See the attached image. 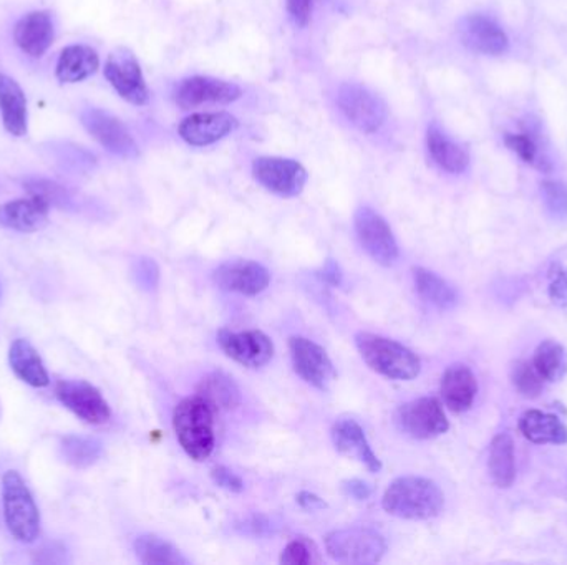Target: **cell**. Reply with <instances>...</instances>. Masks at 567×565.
I'll return each instance as SVG.
<instances>
[{
	"instance_id": "cb8c5ba5",
	"label": "cell",
	"mask_w": 567,
	"mask_h": 565,
	"mask_svg": "<svg viewBox=\"0 0 567 565\" xmlns=\"http://www.w3.org/2000/svg\"><path fill=\"white\" fill-rule=\"evenodd\" d=\"M9 363L22 382L34 389H45L51 383L47 368L34 345L25 338H18L9 350Z\"/></svg>"
},
{
	"instance_id": "30bf717a",
	"label": "cell",
	"mask_w": 567,
	"mask_h": 565,
	"mask_svg": "<svg viewBox=\"0 0 567 565\" xmlns=\"http://www.w3.org/2000/svg\"><path fill=\"white\" fill-rule=\"evenodd\" d=\"M356 232L367 254L382 265H393L399 259V245L385 219L363 206L356 213Z\"/></svg>"
},
{
	"instance_id": "6da1fadb",
	"label": "cell",
	"mask_w": 567,
	"mask_h": 565,
	"mask_svg": "<svg viewBox=\"0 0 567 565\" xmlns=\"http://www.w3.org/2000/svg\"><path fill=\"white\" fill-rule=\"evenodd\" d=\"M382 506L395 518L428 521L444 511L445 495L440 486L432 479L402 476L386 488Z\"/></svg>"
},
{
	"instance_id": "d4e9b609",
	"label": "cell",
	"mask_w": 567,
	"mask_h": 565,
	"mask_svg": "<svg viewBox=\"0 0 567 565\" xmlns=\"http://www.w3.org/2000/svg\"><path fill=\"white\" fill-rule=\"evenodd\" d=\"M100 67V57L88 45H70L58 57L55 77L62 84H78L87 80Z\"/></svg>"
},
{
	"instance_id": "e0dca14e",
	"label": "cell",
	"mask_w": 567,
	"mask_h": 565,
	"mask_svg": "<svg viewBox=\"0 0 567 565\" xmlns=\"http://www.w3.org/2000/svg\"><path fill=\"white\" fill-rule=\"evenodd\" d=\"M461 44L471 52L483 55H501L510 48L506 32L483 14H471L458 25Z\"/></svg>"
},
{
	"instance_id": "603a6c76",
	"label": "cell",
	"mask_w": 567,
	"mask_h": 565,
	"mask_svg": "<svg viewBox=\"0 0 567 565\" xmlns=\"http://www.w3.org/2000/svg\"><path fill=\"white\" fill-rule=\"evenodd\" d=\"M0 113H2V124L9 134L18 138L28 134V98L21 85L6 74H0Z\"/></svg>"
},
{
	"instance_id": "83f0119b",
	"label": "cell",
	"mask_w": 567,
	"mask_h": 565,
	"mask_svg": "<svg viewBox=\"0 0 567 565\" xmlns=\"http://www.w3.org/2000/svg\"><path fill=\"white\" fill-rule=\"evenodd\" d=\"M488 469L498 488L508 489L513 486L516 479V461H514V442L508 433H500L491 442Z\"/></svg>"
},
{
	"instance_id": "2e32d148",
	"label": "cell",
	"mask_w": 567,
	"mask_h": 565,
	"mask_svg": "<svg viewBox=\"0 0 567 565\" xmlns=\"http://www.w3.org/2000/svg\"><path fill=\"white\" fill-rule=\"evenodd\" d=\"M241 97V88L229 82L209 77H192L176 88V104L183 110L209 104H231Z\"/></svg>"
},
{
	"instance_id": "f1b7e54d",
	"label": "cell",
	"mask_w": 567,
	"mask_h": 565,
	"mask_svg": "<svg viewBox=\"0 0 567 565\" xmlns=\"http://www.w3.org/2000/svg\"><path fill=\"white\" fill-rule=\"evenodd\" d=\"M428 153L432 160L448 173L460 174L470 164V154L460 144L445 137L438 128L432 127L427 134Z\"/></svg>"
},
{
	"instance_id": "52a82bcc",
	"label": "cell",
	"mask_w": 567,
	"mask_h": 565,
	"mask_svg": "<svg viewBox=\"0 0 567 565\" xmlns=\"http://www.w3.org/2000/svg\"><path fill=\"white\" fill-rule=\"evenodd\" d=\"M252 173L261 186L282 198L301 195L307 183L303 164L287 157H258L252 164Z\"/></svg>"
},
{
	"instance_id": "4dcf8cb0",
	"label": "cell",
	"mask_w": 567,
	"mask_h": 565,
	"mask_svg": "<svg viewBox=\"0 0 567 565\" xmlns=\"http://www.w3.org/2000/svg\"><path fill=\"white\" fill-rule=\"evenodd\" d=\"M134 552L140 562L149 565H185L188 558L165 539L159 535L145 534L134 541Z\"/></svg>"
},
{
	"instance_id": "7bdbcfd3",
	"label": "cell",
	"mask_w": 567,
	"mask_h": 565,
	"mask_svg": "<svg viewBox=\"0 0 567 565\" xmlns=\"http://www.w3.org/2000/svg\"><path fill=\"white\" fill-rule=\"evenodd\" d=\"M342 488L347 496L357 499V501H367L373 492L372 486L369 482L362 481V479L344 481Z\"/></svg>"
},
{
	"instance_id": "60d3db41",
	"label": "cell",
	"mask_w": 567,
	"mask_h": 565,
	"mask_svg": "<svg viewBox=\"0 0 567 565\" xmlns=\"http://www.w3.org/2000/svg\"><path fill=\"white\" fill-rule=\"evenodd\" d=\"M314 0H287V12L297 28H306L313 14Z\"/></svg>"
},
{
	"instance_id": "e575fe53",
	"label": "cell",
	"mask_w": 567,
	"mask_h": 565,
	"mask_svg": "<svg viewBox=\"0 0 567 565\" xmlns=\"http://www.w3.org/2000/svg\"><path fill=\"white\" fill-rule=\"evenodd\" d=\"M511 379H513L514 389L524 399H537L543 392L544 380L534 368L533 361H517L513 367Z\"/></svg>"
},
{
	"instance_id": "d6a6232c",
	"label": "cell",
	"mask_w": 567,
	"mask_h": 565,
	"mask_svg": "<svg viewBox=\"0 0 567 565\" xmlns=\"http://www.w3.org/2000/svg\"><path fill=\"white\" fill-rule=\"evenodd\" d=\"M65 461L74 468L85 469L94 466L103 455L100 439L91 436L68 435L61 443Z\"/></svg>"
},
{
	"instance_id": "f546056e",
	"label": "cell",
	"mask_w": 567,
	"mask_h": 565,
	"mask_svg": "<svg viewBox=\"0 0 567 565\" xmlns=\"http://www.w3.org/2000/svg\"><path fill=\"white\" fill-rule=\"evenodd\" d=\"M412 272L416 292L423 301L440 308H454L457 305V291L444 278L425 268H413Z\"/></svg>"
},
{
	"instance_id": "4316f807",
	"label": "cell",
	"mask_w": 567,
	"mask_h": 565,
	"mask_svg": "<svg viewBox=\"0 0 567 565\" xmlns=\"http://www.w3.org/2000/svg\"><path fill=\"white\" fill-rule=\"evenodd\" d=\"M203 400L215 409V412H229L241 403V392L235 380L222 371H212L206 374L198 385V393Z\"/></svg>"
},
{
	"instance_id": "74e56055",
	"label": "cell",
	"mask_w": 567,
	"mask_h": 565,
	"mask_svg": "<svg viewBox=\"0 0 567 565\" xmlns=\"http://www.w3.org/2000/svg\"><path fill=\"white\" fill-rule=\"evenodd\" d=\"M29 195L41 198L48 206H64L67 203V192L61 184L48 180H32L25 184Z\"/></svg>"
},
{
	"instance_id": "7a4b0ae2",
	"label": "cell",
	"mask_w": 567,
	"mask_h": 565,
	"mask_svg": "<svg viewBox=\"0 0 567 565\" xmlns=\"http://www.w3.org/2000/svg\"><path fill=\"white\" fill-rule=\"evenodd\" d=\"M179 445L195 461H205L215 449V409L201 396L182 400L173 413Z\"/></svg>"
},
{
	"instance_id": "4fadbf2b",
	"label": "cell",
	"mask_w": 567,
	"mask_h": 565,
	"mask_svg": "<svg viewBox=\"0 0 567 565\" xmlns=\"http://www.w3.org/2000/svg\"><path fill=\"white\" fill-rule=\"evenodd\" d=\"M337 104L347 120L363 133H375L386 118L382 100L360 85L340 87Z\"/></svg>"
},
{
	"instance_id": "484cf974",
	"label": "cell",
	"mask_w": 567,
	"mask_h": 565,
	"mask_svg": "<svg viewBox=\"0 0 567 565\" xmlns=\"http://www.w3.org/2000/svg\"><path fill=\"white\" fill-rule=\"evenodd\" d=\"M520 432L527 442L536 445H564L567 426L557 416L539 410H527L520 419Z\"/></svg>"
},
{
	"instance_id": "8992f818",
	"label": "cell",
	"mask_w": 567,
	"mask_h": 565,
	"mask_svg": "<svg viewBox=\"0 0 567 565\" xmlns=\"http://www.w3.org/2000/svg\"><path fill=\"white\" fill-rule=\"evenodd\" d=\"M395 423L415 439H434L450 428L444 406L434 396L412 400L396 410Z\"/></svg>"
},
{
	"instance_id": "7c38bea8",
	"label": "cell",
	"mask_w": 567,
	"mask_h": 565,
	"mask_svg": "<svg viewBox=\"0 0 567 565\" xmlns=\"http://www.w3.org/2000/svg\"><path fill=\"white\" fill-rule=\"evenodd\" d=\"M81 124L97 140L105 150L118 156L133 157L138 154V146L134 143L128 128L113 115L100 108H87L80 115Z\"/></svg>"
},
{
	"instance_id": "9c48e42d",
	"label": "cell",
	"mask_w": 567,
	"mask_h": 565,
	"mask_svg": "<svg viewBox=\"0 0 567 565\" xmlns=\"http://www.w3.org/2000/svg\"><path fill=\"white\" fill-rule=\"evenodd\" d=\"M55 395L65 409L88 425H103L111 419L110 405L100 390L84 380H62L55 387Z\"/></svg>"
},
{
	"instance_id": "8fae6325",
	"label": "cell",
	"mask_w": 567,
	"mask_h": 565,
	"mask_svg": "<svg viewBox=\"0 0 567 565\" xmlns=\"http://www.w3.org/2000/svg\"><path fill=\"white\" fill-rule=\"evenodd\" d=\"M218 345L242 367L261 368L274 357V344L261 330L232 332L222 328L218 332Z\"/></svg>"
},
{
	"instance_id": "f6af8a7d",
	"label": "cell",
	"mask_w": 567,
	"mask_h": 565,
	"mask_svg": "<svg viewBox=\"0 0 567 565\" xmlns=\"http://www.w3.org/2000/svg\"><path fill=\"white\" fill-rule=\"evenodd\" d=\"M297 502H299L303 508L310 509V511H313V509L326 508V502H324L319 496L307 491H303L297 495Z\"/></svg>"
},
{
	"instance_id": "d590c367",
	"label": "cell",
	"mask_w": 567,
	"mask_h": 565,
	"mask_svg": "<svg viewBox=\"0 0 567 565\" xmlns=\"http://www.w3.org/2000/svg\"><path fill=\"white\" fill-rule=\"evenodd\" d=\"M320 562L317 545L310 539L296 537L282 551L281 564L310 565Z\"/></svg>"
},
{
	"instance_id": "b9f144b4",
	"label": "cell",
	"mask_w": 567,
	"mask_h": 565,
	"mask_svg": "<svg viewBox=\"0 0 567 565\" xmlns=\"http://www.w3.org/2000/svg\"><path fill=\"white\" fill-rule=\"evenodd\" d=\"M549 298L557 307H567V269H559L549 285Z\"/></svg>"
},
{
	"instance_id": "ab89813d",
	"label": "cell",
	"mask_w": 567,
	"mask_h": 565,
	"mask_svg": "<svg viewBox=\"0 0 567 565\" xmlns=\"http://www.w3.org/2000/svg\"><path fill=\"white\" fill-rule=\"evenodd\" d=\"M211 478L219 488L226 489V491L241 492L244 489V481L238 475H235L231 469L225 468V466L212 468Z\"/></svg>"
},
{
	"instance_id": "7402d4cb",
	"label": "cell",
	"mask_w": 567,
	"mask_h": 565,
	"mask_svg": "<svg viewBox=\"0 0 567 565\" xmlns=\"http://www.w3.org/2000/svg\"><path fill=\"white\" fill-rule=\"evenodd\" d=\"M478 382L473 370L467 365L455 363L445 370L441 379V396L445 405L454 413H465L477 399Z\"/></svg>"
},
{
	"instance_id": "5bb4252c",
	"label": "cell",
	"mask_w": 567,
	"mask_h": 565,
	"mask_svg": "<svg viewBox=\"0 0 567 565\" xmlns=\"http://www.w3.org/2000/svg\"><path fill=\"white\" fill-rule=\"evenodd\" d=\"M290 350L294 370L304 382L317 390L329 389L334 379V365L319 344L306 337H293Z\"/></svg>"
},
{
	"instance_id": "ffe728a7",
	"label": "cell",
	"mask_w": 567,
	"mask_h": 565,
	"mask_svg": "<svg viewBox=\"0 0 567 565\" xmlns=\"http://www.w3.org/2000/svg\"><path fill=\"white\" fill-rule=\"evenodd\" d=\"M55 25L47 11L24 15L14 29V41L25 55L41 58L54 44Z\"/></svg>"
},
{
	"instance_id": "f35d334b",
	"label": "cell",
	"mask_w": 567,
	"mask_h": 565,
	"mask_svg": "<svg viewBox=\"0 0 567 565\" xmlns=\"http://www.w3.org/2000/svg\"><path fill=\"white\" fill-rule=\"evenodd\" d=\"M137 279L143 287L153 291L159 285L160 269L153 259H140L137 264Z\"/></svg>"
},
{
	"instance_id": "1f68e13d",
	"label": "cell",
	"mask_w": 567,
	"mask_h": 565,
	"mask_svg": "<svg viewBox=\"0 0 567 565\" xmlns=\"http://www.w3.org/2000/svg\"><path fill=\"white\" fill-rule=\"evenodd\" d=\"M533 365L544 382H559L567 373L566 348L556 340L543 341L534 351Z\"/></svg>"
},
{
	"instance_id": "836d02e7",
	"label": "cell",
	"mask_w": 567,
	"mask_h": 565,
	"mask_svg": "<svg viewBox=\"0 0 567 565\" xmlns=\"http://www.w3.org/2000/svg\"><path fill=\"white\" fill-rule=\"evenodd\" d=\"M504 143L510 148L513 153H516L521 160L536 170L543 171V173H549L553 170L550 161L541 153L539 144L534 140L531 131H523V133H506L504 137Z\"/></svg>"
},
{
	"instance_id": "ee69618b",
	"label": "cell",
	"mask_w": 567,
	"mask_h": 565,
	"mask_svg": "<svg viewBox=\"0 0 567 565\" xmlns=\"http://www.w3.org/2000/svg\"><path fill=\"white\" fill-rule=\"evenodd\" d=\"M323 279L332 285L342 284V271H340L339 264L334 262L332 259H329V261L326 262V265H324Z\"/></svg>"
},
{
	"instance_id": "ba28073f",
	"label": "cell",
	"mask_w": 567,
	"mask_h": 565,
	"mask_svg": "<svg viewBox=\"0 0 567 565\" xmlns=\"http://www.w3.org/2000/svg\"><path fill=\"white\" fill-rule=\"evenodd\" d=\"M105 77L128 104L143 107L149 104L150 91L140 64L127 48H118L108 55L105 64Z\"/></svg>"
},
{
	"instance_id": "9a60e30c",
	"label": "cell",
	"mask_w": 567,
	"mask_h": 565,
	"mask_svg": "<svg viewBox=\"0 0 567 565\" xmlns=\"http://www.w3.org/2000/svg\"><path fill=\"white\" fill-rule=\"evenodd\" d=\"M212 279L222 291L254 297L269 287L271 274L259 262L239 259V261H229L219 265Z\"/></svg>"
},
{
	"instance_id": "44dd1931",
	"label": "cell",
	"mask_w": 567,
	"mask_h": 565,
	"mask_svg": "<svg viewBox=\"0 0 567 565\" xmlns=\"http://www.w3.org/2000/svg\"><path fill=\"white\" fill-rule=\"evenodd\" d=\"M51 206L41 198L14 199L0 206V226L18 232H37L48 222Z\"/></svg>"
},
{
	"instance_id": "5b68a950",
	"label": "cell",
	"mask_w": 567,
	"mask_h": 565,
	"mask_svg": "<svg viewBox=\"0 0 567 565\" xmlns=\"http://www.w3.org/2000/svg\"><path fill=\"white\" fill-rule=\"evenodd\" d=\"M326 548L340 564H377L385 555L386 542L373 529H337L327 534Z\"/></svg>"
},
{
	"instance_id": "277c9868",
	"label": "cell",
	"mask_w": 567,
	"mask_h": 565,
	"mask_svg": "<svg viewBox=\"0 0 567 565\" xmlns=\"http://www.w3.org/2000/svg\"><path fill=\"white\" fill-rule=\"evenodd\" d=\"M2 504L6 524L18 541L34 542L41 532V512L31 489L18 471H8L2 478Z\"/></svg>"
},
{
	"instance_id": "ac0fdd59",
	"label": "cell",
	"mask_w": 567,
	"mask_h": 565,
	"mask_svg": "<svg viewBox=\"0 0 567 565\" xmlns=\"http://www.w3.org/2000/svg\"><path fill=\"white\" fill-rule=\"evenodd\" d=\"M238 120L226 111L196 113L179 124V137L192 146H209L236 130Z\"/></svg>"
},
{
	"instance_id": "d6986e66",
	"label": "cell",
	"mask_w": 567,
	"mask_h": 565,
	"mask_svg": "<svg viewBox=\"0 0 567 565\" xmlns=\"http://www.w3.org/2000/svg\"><path fill=\"white\" fill-rule=\"evenodd\" d=\"M332 439L340 455L360 463L370 472H380L382 469V463L377 458L362 426L356 420L344 419L336 422L332 426Z\"/></svg>"
},
{
	"instance_id": "8d00e7d4",
	"label": "cell",
	"mask_w": 567,
	"mask_h": 565,
	"mask_svg": "<svg viewBox=\"0 0 567 565\" xmlns=\"http://www.w3.org/2000/svg\"><path fill=\"white\" fill-rule=\"evenodd\" d=\"M544 205L556 219L567 218V186L560 181L546 180L541 183Z\"/></svg>"
},
{
	"instance_id": "3957f363",
	"label": "cell",
	"mask_w": 567,
	"mask_h": 565,
	"mask_svg": "<svg viewBox=\"0 0 567 565\" xmlns=\"http://www.w3.org/2000/svg\"><path fill=\"white\" fill-rule=\"evenodd\" d=\"M356 345L363 361L377 373L390 380H413L422 370L419 358L405 345L382 337V335L360 332Z\"/></svg>"
}]
</instances>
